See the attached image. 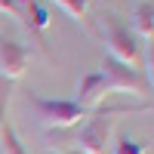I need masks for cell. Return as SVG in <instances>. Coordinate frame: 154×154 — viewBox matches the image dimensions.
<instances>
[{
    "instance_id": "6da1fadb",
    "label": "cell",
    "mask_w": 154,
    "mask_h": 154,
    "mask_svg": "<svg viewBox=\"0 0 154 154\" xmlns=\"http://www.w3.org/2000/svg\"><path fill=\"white\" fill-rule=\"evenodd\" d=\"M28 111L34 114V120L43 126L46 133H62V130H74L80 126L89 111H83L74 99H46L40 93H28Z\"/></svg>"
},
{
    "instance_id": "7a4b0ae2",
    "label": "cell",
    "mask_w": 154,
    "mask_h": 154,
    "mask_svg": "<svg viewBox=\"0 0 154 154\" xmlns=\"http://www.w3.org/2000/svg\"><path fill=\"white\" fill-rule=\"evenodd\" d=\"M99 34H102V40H105V46H108V56L120 59V62H126V65H133V68L142 65V43H139V37L133 34V28L120 16L105 12V16H102V25H99Z\"/></svg>"
},
{
    "instance_id": "3957f363",
    "label": "cell",
    "mask_w": 154,
    "mask_h": 154,
    "mask_svg": "<svg viewBox=\"0 0 154 154\" xmlns=\"http://www.w3.org/2000/svg\"><path fill=\"white\" fill-rule=\"evenodd\" d=\"M126 105L120 108H102L93 111L89 117L80 123V130L74 136V148L80 154H108L111 145V130H114V114H123Z\"/></svg>"
},
{
    "instance_id": "277c9868",
    "label": "cell",
    "mask_w": 154,
    "mask_h": 154,
    "mask_svg": "<svg viewBox=\"0 0 154 154\" xmlns=\"http://www.w3.org/2000/svg\"><path fill=\"white\" fill-rule=\"evenodd\" d=\"M99 71L108 80L111 93L117 89V93H130V96H148V80H145L142 68H133V65H126V62L114 59V56H105Z\"/></svg>"
},
{
    "instance_id": "5b68a950",
    "label": "cell",
    "mask_w": 154,
    "mask_h": 154,
    "mask_svg": "<svg viewBox=\"0 0 154 154\" xmlns=\"http://www.w3.org/2000/svg\"><path fill=\"white\" fill-rule=\"evenodd\" d=\"M28 65H31V49L19 40L0 37V80H6V83L22 80Z\"/></svg>"
},
{
    "instance_id": "8992f818",
    "label": "cell",
    "mask_w": 154,
    "mask_h": 154,
    "mask_svg": "<svg viewBox=\"0 0 154 154\" xmlns=\"http://www.w3.org/2000/svg\"><path fill=\"white\" fill-rule=\"evenodd\" d=\"M108 96H111V86H108L105 77H102V71H86V74H80L74 102H77L83 111H89V114L99 111V105H102Z\"/></svg>"
},
{
    "instance_id": "52a82bcc",
    "label": "cell",
    "mask_w": 154,
    "mask_h": 154,
    "mask_svg": "<svg viewBox=\"0 0 154 154\" xmlns=\"http://www.w3.org/2000/svg\"><path fill=\"white\" fill-rule=\"evenodd\" d=\"M130 28H133L136 37H145V40L154 37V0H142V3L133 6Z\"/></svg>"
},
{
    "instance_id": "ba28073f",
    "label": "cell",
    "mask_w": 154,
    "mask_h": 154,
    "mask_svg": "<svg viewBox=\"0 0 154 154\" xmlns=\"http://www.w3.org/2000/svg\"><path fill=\"white\" fill-rule=\"evenodd\" d=\"M0 154H28V148H25L19 130H16L9 120L0 126Z\"/></svg>"
},
{
    "instance_id": "9c48e42d",
    "label": "cell",
    "mask_w": 154,
    "mask_h": 154,
    "mask_svg": "<svg viewBox=\"0 0 154 154\" xmlns=\"http://www.w3.org/2000/svg\"><path fill=\"white\" fill-rule=\"evenodd\" d=\"M53 3L62 9V12H68V19L74 22H89V0H53Z\"/></svg>"
},
{
    "instance_id": "30bf717a",
    "label": "cell",
    "mask_w": 154,
    "mask_h": 154,
    "mask_svg": "<svg viewBox=\"0 0 154 154\" xmlns=\"http://www.w3.org/2000/svg\"><path fill=\"white\" fill-rule=\"evenodd\" d=\"M145 142H139V139H130V136H123L120 142H114V154H145Z\"/></svg>"
},
{
    "instance_id": "8fae6325",
    "label": "cell",
    "mask_w": 154,
    "mask_h": 154,
    "mask_svg": "<svg viewBox=\"0 0 154 154\" xmlns=\"http://www.w3.org/2000/svg\"><path fill=\"white\" fill-rule=\"evenodd\" d=\"M145 71H148V86H154V37L148 40V49H145Z\"/></svg>"
},
{
    "instance_id": "7c38bea8",
    "label": "cell",
    "mask_w": 154,
    "mask_h": 154,
    "mask_svg": "<svg viewBox=\"0 0 154 154\" xmlns=\"http://www.w3.org/2000/svg\"><path fill=\"white\" fill-rule=\"evenodd\" d=\"M6 102H9V86L6 80H0V126L6 123Z\"/></svg>"
},
{
    "instance_id": "4fadbf2b",
    "label": "cell",
    "mask_w": 154,
    "mask_h": 154,
    "mask_svg": "<svg viewBox=\"0 0 154 154\" xmlns=\"http://www.w3.org/2000/svg\"><path fill=\"white\" fill-rule=\"evenodd\" d=\"M65 154H80V151H77V148H71V151H65Z\"/></svg>"
}]
</instances>
